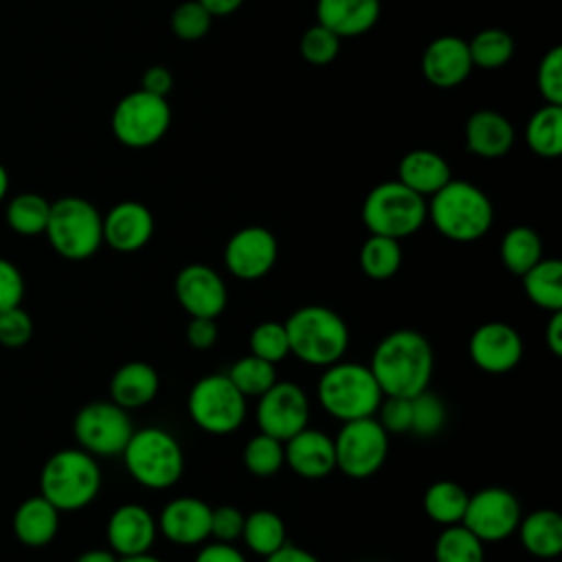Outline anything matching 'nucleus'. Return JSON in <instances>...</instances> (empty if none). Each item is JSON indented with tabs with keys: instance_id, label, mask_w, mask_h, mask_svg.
Returning a JSON list of instances; mask_svg holds the SVG:
<instances>
[{
	"instance_id": "nucleus-40",
	"label": "nucleus",
	"mask_w": 562,
	"mask_h": 562,
	"mask_svg": "<svg viewBox=\"0 0 562 562\" xmlns=\"http://www.w3.org/2000/svg\"><path fill=\"white\" fill-rule=\"evenodd\" d=\"M250 353L268 360L272 364H279L281 360H285L290 356V345H288V334H285V325L279 321H261L252 327L250 338Z\"/></svg>"
},
{
	"instance_id": "nucleus-25",
	"label": "nucleus",
	"mask_w": 562,
	"mask_h": 562,
	"mask_svg": "<svg viewBox=\"0 0 562 562\" xmlns=\"http://www.w3.org/2000/svg\"><path fill=\"white\" fill-rule=\"evenodd\" d=\"M514 145L512 123L494 110H476L465 121V147L481 158H501Z\"/></svg>"
},
{
	"instance_id": "nucleus-15",
	"label": "nucleus",
	"mask_w": 562,
	"mask_h": 562,
	"mask_svg": "<svg viewBox=\"0 0 562 562\" xmlns=\"http://www.w3.org/2000/svg\"><path fill=\"white\" fill-rule=\"evenodd\" d=\"M279 257L277 237L263 226H244L224 246V266L239 281L266 277Z\"/></svg>"
},
{
	"instance_id": "nucleus-41",
	"label": "nucleus",
	"mask_w": 562,
	"mask_h": 562,
	"mask_svg": "<svg viewBox=\"0 0 562 562\" xmlns=\"http://www.w3.org/2000/svg\"><path fill=\"white\" fill-rule=\"evenodd\" d=\"M446 424V404L432 391L411 397V432L417 437H435Z\"/></svg>"
},
{
	"instance_id": "nucleus-33",
	"label": "nucleus",
	"mask_w": 562,
	"mask_h": 562,
	"mask_svg": "<svg viewBox=\"0 0 562 562\" xmlns=\"http://www.w3.org/2000/svg\"><path fill=\"white\" fill-rule=\"evenodd\" d=\"M498 255H501L503 266L512 274L522 277L533 263H538L542 259L540 235L529 226H514L503 235Z\"/></svg>"
},
{
	"instance_id": "nucleus-26",
	"label": "nucleus",
	"mask_w": 562,
	"mask_h": 562,
	"mask_svg": "<svg viewBox=\"0 0 562 562\" xmlns=\"http://www.w3.org/2000/svg\"><path fill=\"white\" fill-rule=\"evenodd\" d=\"M397 180L415 193L430 198L452 180V173L441 154L432 149H413L402 156L397 165Z\"/></svg>"
},
{
	"instance_id": "nucleus-12",
	"label": "nucleus",
	"mask_w": 562,
	"mask_h": 562,
	"mask_svg": "<svg viewBox=\"0 0 562 562\" xmlns=\"http://www.w3.org/2000/svg\"><path fill=\"white\" fill-rule=\"evenodd\" d=\"M72 432L81 450L92 457H121L134 432V424L127 411L112 400L90 402L75 415Z\"/></svg>"
},
{
	"instance_id": "nucleus-49",
	"label": "nucleus",
	"mask_w": 562,
	"mask_h": 562,
	"mask_svg": "<svg viewBox=\"0 0 562 562\" xmlns=\"http://www.w3.org/2000/svg\"><path fill=\"white\" fill-rule=\"evenodd\" d=\"M217 325L215 318H189L187 329H184V338L187 342L198 349V351H206L217 342Z\"/></svg>"
},
{
	"instance_id": "nucleus-17",
	"label": "nucleus",
	"mask_w": 562,
	"mask_h": 562,
	"mask_svg": "<svg viewBox=\"0 0 562 562\" xmlns=\"http://www.w3.org/2000/svg\"><path fill=\"white\" fill-rule=\"evenodd\" d=\"M525 353V345L516 327L503 321H487L479 325L468 340L470 360L485 373L512 371Z\"/></svg>"
},
{
	"instance_id": "nucleus-21",
	"label": "nucleus",
	"mask_w": 562,
	"mask_h": 562,
	"mask_svg": "<svg viewBox=\"0 0 562 562\" xmlns=\"http://www.w3.org/2000/svg\"><path fill=\"white\" fill-rule=\"evenodd\" d=\"M154 235L151 211L136 202L125 200L114 204L103 217V241L119 252H136Z\"/></svg>"
},
{
	"instance_id": "nucleus-4",
	"label": "nucleus",
	"mask_w": 562,
	"mask_h": 562,
	"mask_svg": "<svg viewBox=\"0 0 562 562\" xmlns=\"http://www.w3.org/2000/svg\"><path fill=\"white\" fill-rule=\"evenodd\" d=\"M316 397L329 417L351 422L373 417L384 393L378 386L369 364L338 360L325 367L323 375L318 378Z\"/></svg>"
},
{
	"instance_id": "nucleus-57",
	"label": "nucleus",
	"mask_w": 562,
	"mask_h": 562,
	"mask_svg": "<svg viewBox=\"0 0 562 562\" xmlns=\"http://www.w3.org/2000/svg\"><path fill=\"white\" fill-rule=\"evenodd\" d=\"M7 189H9V176H7V169L0 165V202L7 195Z\"/></svg>"
},
{
	"instance_id": "nucleus-53",
	"label": "nucleus",
	"mask_w": 562,
	"mask_h": 562,
	"mask_svg": "<svg viewBox=\"0 0 562 562\" xmlns=\"http://www.w3.org/2000/svg\"><path fill=\"white\" fill-rule=\"evenodd\" d=\"M544 345L549 347L551 356H555V358L562 356V310L551 312L549 323L544 327Z\"/></svg>"
},
{
	"instance_id": "nucleus-7",
	"label": "nucleus",
	"mask_w": 562,
	"mask_h": 562,
	"mask_svg": "<svg viewBox=\"0 0 562 562\" xmlns=\"http://www.w3.org/2000/svg\"><path fill=\"white\" fill-rule=\"evenodd\" d=\"M44 233L57 255L70 261H83L103 244V215L92 202L66 195L50 202Z\"/></svg>"
},
{
	"instance_id": "nucleus-28",
	"label": "nucleus",
	"mask_w": 562,
	"mask_h": 562,
	"mask_svg": "<svg viewBox=\"0 0 562 562\" xmlns=\"http://www.w3.org/2000/svg\"><path fill=\"white\" fill-rule=\"evenodd\" d=\"M59 529V509L42 494L29 496L20 503L13 516V531L20 542L29 547L48 544Z\"/></svg>"
},
{
	"instance_id": "nucleus-14",
	"label": "nucleus",
	"mask_w": 562,
	"mask_h": 562,
	"mask_svg": "<svg viewBox=\"0 0 562 562\" xmlns=\"http://www.w3.org/2000/svg\"><path fill=\"white\" fill-rule=\"evenodd\" d=\"M255 422L259 432L285 441L307 426L310 400L299 384L290 380H277L266 393L257 397Z\"/></svg>"
},
{
	"instance_id": "nucleus-1",
	"label": "nucleus",
	"mask_w": 562,
	"mask_h": 562,
	"mask_svg": "<svg viewBox=\"0 0 562 562\" xmlns=\"http://www.w3.org/2000/svg\"><path fill=\"white\" fill-rule=\"evenodd\" d=\"M369 369L384 395L413 397L428 389L435 353L417 329H393L375 345Z\"/></svg>"
},
{
	"instance_id": "nucleus-27",
	"label": "nucleus",
	"mask_w": 562,
	"mask_h": 562,
	"mask_svg": "<svg viewBox=\"0 0 562 562\" xmlns=\"http://www.w3.org/2000/svg\"><path fill=\"white\" fill-rule=\"evenodd\" d=\"M518 540L522 549L540 560H553L562 553V516L555 509H533L518 520Z\"/></svg>"
},
{
	"instance_id": "nucleus-3",
	"label": "nucleus",
	"mask_w": 562,
	"mask_h": 562,
	"mask_svg": "<svg viewBox=\"0 0 562 562\" xmlns=\"http://www.w3.org/2000/svg\"><path fill=\"white\" fill-rule=\"evenodd\" d=\"M290 353L310 367H329L345 358L349 327L338 312L327 305L296 307L285 321Z\"/></svg>"
},
{
	"instance_id": "nucleus-20",
	"label": "nucleus",
	"mask_w": 562,
	"mask_h": 562,
	"mask_svg": "<svg viewBox=\"0 0 562 562\" xmlns=\"http://www.w3.org/2000/svg\"><path fill=\"white\" fill-rule=\"evenodd\" d=\"M156 525L165 540L173 544H200L211 531V505L198 496H178L162 507Z\"/></svg>"
},
{
	"instance_id": "nucleus-8",
	"label": "nucleus",
	"mask_w": 562,
	"mask_h": 562,
	"mask_svg": "<svg viewBox=\"0 0 562 562\" xmlns=\"http://www.w3.org/2000/svg\"><path fill=\"white\" fill-rule=\"evenodd\" d=\"M360 217L371 235L404 239L424 226L426 198L400 180L380 182L367 193Z\"/></svg>"
},
{
	"instance_id": "nucleus-45",
	"label": "nucleus",
	"mask_w": 562,
	"mask_h": 562,
	"mask_svg": "<svg viewBox=\"0 0 562 562\" xmlns=\"http://www.w3.org/2000/svg\"><path fill=\"white\" fill-rule=\"evenodd\" d=\"M373 417L389 435L411 432V397L384 395Z\"/></svg>"
},
{
	"instance_id": "nucleus-19",
	"label": "nucleus",
	"mask_w": 562,
	"mask_h": 562,
	"mask_svg": "<svg viewBox=\"0 0 562 562\" xmlns=\"http://www.w3.org/2000/svg\"><path fill=\"white\" fill-rule=\"evenodd\" d=\"M283 463L301 479H325L336 470L334 439L318 428L305 426L283 441Z\"/></svg>"
},
{
	"instance_id": "nucleus-18",
	"label": "nucleus",
	"mask_w": 562,
	"mask_h": 562,
	"mask_svg": "<svg viewBox=\"0 0 562 562\" xmlns=\"http://www.w3.org/2000/svg\"><path fill=\"white\" fill-rule=\"evenodd\" d=\"M158 525L151 512L138 503L119 505L105 525L110 551L119 558L147 553L156 540Z\"/></svg>"
},
{
	"instance_id": "nucleus-38",
	"label": "nucleus",
	"mask_w": 562,
	"mask_h": 562,
	"mask_svg": "<svg viewBox=\"0 0 562 562\" xmlns=\"http://www.w3.org/2000/svg\"><path fill=\"white\" fill-rule=\"evenodd\" d=\"M50 202L40 193H20L7 206V224L20 235H40L46 228Z\"/></svg>"
},
{
	"instance_id": "nucleus-35",
	"label": "nucleus",
	"mask_w": 562,
	"mask_h": 562,
	"mask_svg": "<svg viewBox=\"0 0 562 562\" xmlns=\"http://www.w3.org/2000/svg\"><path fill=\"white\" fill-rule=\"evenodd\" d=\"M483 544L468 527L448 525L435 540V562H485Z\"/></svg>"
},
{
	"instance_id": "nucleus-30",
	"label": "nucleus",
	"mask_w": 562,
	"mask_h": 562,
	"mask_svg": "<svg viewBox=\"0 0 562 562\" xmlns=\"http://www.w3.org/2000/svg\"><path fill=\"white\" fill-rule=\"evenodd\" d=\"M468 492L457 483V481H435L426 487L424 492V512L426 516L441 525H459L463 514H465V505H468Z\"/></svg>"
},
{
	"instance_id": "nucleus-23",
	"label": "nucleus",
	"mask_w": 562,
	"mask_h": 562,
	"mask_svg": "<svg viewBox=\"0 0 562 562\" xmlns=\"http://www.w3.org/2000/svg\"><path fill=\"white\" fill-rule=\"evenodd\" d=\"M318 24L342 37L367 33L380 18V0H316Z\"/></svg>"
},
{
	"instance_id": "nucleus-11",
	"label": "nucleus",
	"mask_w": 562,
	"mask_h": 562,
	"mask_svg": "<svg viewBox=\"0 0 562 562\" xmlns=\"http://www.w3.org/2000/svg\"><path fill=\"white\" fill-rule=\"evenodd\" d=\"M336 470L349 479L373 476L389 457V432L375 417L342 422L334 437Z\"/></svg>"
},
{
	"instance_id": "nucleus-32",
	"label": "nucleus",
	"mask_w": 562,
	"mask_h": 562,
	"mask_svg": "<svg viewBox=\"0 0 562 562\" xmlns=\"http://www.w3.org/2000/svg\"><path fill=\"white\" fill-rule=\"evenodd\" d=\"M358 263L364 277L373 281H386L395 277L402 266L400 239L384 235H369L358 252Z\"/></svg>"
},
{
	"instance_id": "nucleus-47",
	"label": "nucleus",
	"mask_w": 562,
	"mask_h": 562,
	"mask_svg": "<svg viewBox=\"0 0 562 562\" xmlns=\"http://www.w3.org/2000/svg\"><path fill=\"white\" fill-rule=\"evenodd\" d=\"M246 514L235 505L211 507V531L209 538L217 542H235L241 538Z\"/></svg>"
},
{
	"instance_id": "nucleus-24",
	"label": "nucleus",
	"mask_w": 562,
	"mask_h": 562,
	"mask_svg": "<svg viewBox=\"0 0 562 562\" xmlns=\"http://www.w3.org/2000/svg\"><path fill=\"white\" fill-rule=\"evenodd\" d=\"M160 389L158 371L145 360L121 364L110 380V400L125 411L147 406Z\"/></svg>"
},
{
	"instance_id": "nucleus-51",
	"label": "nucleus",
	"mask_w": 562,
	"mask_h": 562,
	"mask_svg": "<svg viewBox=\"0 0 562 562\" xmlns=\"http://www.w3.org/2000/svg\"><path fill=\"white\" fill-rule=\"evenodd\" d=\"M171 86H173V75L165 66H151L140 77V90L151 92L156 97H165L167 99Z\"/></svg>"
},
{
	"instance_id": "nucleus-43",
	"label": "nucleus",
	"mask_w": 562,
	"mask_h": 562,
	"mask_svg": "<svg viewBox=\"0 0 562 562\" xmlns=\"http://www.w3.org/2000/svg\"><path fill=\"white\" fill-rule=\"evenodd\" d=\"M301 55L305 61L314 64V66H325L331 59H336L338 50H340V37L336 33H331L327 26L323 24H314L310 26L303 37H301Z\"/></svg>"
},
{
	"instance_id": "nucleus-6",
	"label": "nucleus",
	"mask_w": 562,
	"mask_h": 562,
	"mask_svg": "<svg viewBox=\"0 0 562 562\" xmlns=\"http://www.w3.org/2000/svg\"><path fill=\"white\" fill-rule=\"evenodd\" d=\"M101 490V468L81 448H64L48 457L40 474V494L59 512L90 505Z\"/></svg>"
},
{
	"instance_id": "nucleus-44",
	"label": "nucleus",
	"mask_w": 562,
	"mask_h": 562,
	"mask_svg": "<svg viewBox=\"0 0 562 562\" xmlns=\"http://www.w3.org/2000/svg\"><path fill=\"white\" fill-rule=\"evenodd\" d=\"M536 83L547 103L562 105V48L560 46H553L540 59Z\"/></svg>"
},
{
	"instance_id": "nucleus-50",
	"label": "nucleus",
	"mask_w": 562,
	"mask_h": 562,
	"mask_svg": "<svg viewBox=\"0 0 562 562\" xmlns=\"http://www.w3.org/2000/svg\"><path fill=\"white\" fill-rule=\"evenodd\" d=\"M193 562H248V560L233 542L213 540L195 553Z\"/></svg>"
},
{
	"instance_id": "nucleus-55",
	"label": "nucleus",
	"mask_w": 562,
	"mask_h": 562,
	"mask_svg": "<svg viewBox=\"0 0 562 562\" xmlns=\"http://www.w3.org/2000/svg\"><path fill=\"white\" fill-rule=\"evenodd\" d=\"M75 562H119V555L110 549H88Z\"/></svg>"
},
{
	"instance_id": "nucleus-42",
	"label": "nucleus",
	"mask_w": 562,
	"mask_h": 562,
	"mask_svg": "<svg viewBox=\"0 0 562 562\" xmlns=\"http://www.w3.org/2000/svg\"><path fill=\"white\" fill-rule=\"evenodd\" d=\"M211 20L213 15L198 0H184L173 9L169 26L178 40L195 42L209 33Z\"/></svg>"
},
{
	"instance_id": "nucleus-36",
	"label": "nucleus",
	"mask_w": 562,
	"mask_h": 562,
	"mask_svg": "<svg viewBox=\"0 0 562 562\" xmlns=\"http://www.w3.org/2000/svg\"><path fill=\"white\" fill-rule=\"evenodd\" d=\"M226 375L244 397H259L277 382V364L248 353L237 358Z\"/></svg>"
},
{
	"instance_id": "nucleus-34",
	"label": "nucleus",
	"mask_w": 562,
	"mask_h": 562,
	"mask_svg": "<svg viewBox=\"0 0 562 562\" xmlns=\"http://www.w3.org/2000/svg\"><path fill=\"white\" fill-rule=\"evenodd\" d=\"M527 145L542 158H555L562 151V108L542 105L536 110L525 130Z\"/></svg>"
},
{
	"instance_id": "nucleus-16",
	"label": "nucleus",
	"mask_w": 562,
	"mask_h": 562,
	"mask_svg": "<svg viewBox=\"0 0 562 562\" xmlns=\"http://www.w3.org/2000/svg\"><path fill=\"white\" fill-rule=\"evenodd\" d=\"M173 294L189 318H217L228 303L224 279L206 263L180 268L173 281Z\"/></svg>"
},
{
	"instance_id": "nucleus-37",
	"label": "nucleus",
	"mask_w": 562,
	"mask_h": 562,
	"mask_svg": "<svg viewBox=\"0 0 562 562\" xmlns=\"http://www.w3.org/2000/svg\"><path fill=\"white\" fill-rule=\"evenodd\" d=\"M472 66L494 70L505 66L514 55V40L503 29H483L468 42Z\"/></svg>"
},
{
	"instance_id": "nucleus-46",
	"label": "nucleus",
	"mask_w": 562,
	"mask_h": 562,
	"mask_svg": "<svg viewBox=\"0 0 562 562\" xmlns=\"http://www.w3.org/2000/svg\"><path fill=\"white\" fill-rule=\"evenodd\" d=\"M33 336V321L26 310L20 305L0 312V345L4 347H24Z\"/></svg>"
},
{
	"instance_id": "nucleus-2",
	"label": "nucleus",
	"mask_w": 562,
	"mask_h": 562,
	"mask_svg": "<svg viewBox=\"0 0 562 562\" xmlns=\"http://www.w3.org/2000/svg\"><path fill=\"white\" fill-rule=\"evenodd\" d=\"M426 220L450 241L481 239L494 222L490 198L468 180H450L426 202Z\"/></svg>"
},
{
	"instance_id": "nucleus-22",
	"label": "nucleus",
	"mask_w": 562,
	"mask_h": 562,
	"mask_svg": "<svg viewBox=\"0 0 562 562\" xmlns=\"http://www.w3.org/2000/svg\"><path fill=\"white\" fill-rule=\"evenodd\" d=\"M468 42L457 35L435 37L422 55V72L437 88H454L472 72Z\"/></svg>"
},
{
	"instance_id": "nucleus-9",
	"label": "nucleus",
	"mask_w": 562,
	"mask_h": 562,
	"mask_svg": "<svg viewBox=\"0 0 562 562\" xmlns=\"http://www.w3.org/2000/svg\"><path fill=\"white\" fill-rule=\"evenodd\" d=\"M187 413L191 422L209 435H231L246 419V397L226 373L202 375L189 391Z\"/></svg>"
},
{
	"instance_id": "nucleus-56",
	"label": "nucleus",
	"mask_w": 562,
	"mask_h": 562,
	"mask_svg": "<svg viewBox=\"0 0 562 562\" xmlns=\"http://www.w3.org/2000/svg\"><path fill=\"white\" fill-rule=\"evenodd\" d=\"M119 562H162V560L147 551V553H136V555H123V558H119Z\"/></svg>"
},
{
	"instance_id": "nucleus-52",
	"label": "nucleus",
	"mask_w": 562,
	"mask_h": 562,
	"mask_svg": "<svg viewBox=\"0 0 562 562\" xmlns=\"http://www.w3.org/2000/svg\"><path fill=\"white\" fill-rule=\"evenodd\" d=\"M263 562H321L312 551L296 547V544H281L277 551H272L270 555L263 558Z\"/></svg>"
},
{
	"instance_id": "nucleus-10",
	"label": "nucleus",
	"mask_w": 562,
	"mask_h": 562,
	"mask_svg": "<svg viewBox=\"0 0 562 562\" xmlns=\"http://www.w3.org/2000/svg\"><path fill=\"white\" fill-rule=\"evenodd\" d=\"M171 108L165 97L145 90L125 94L112 112V132L116 140L132 149L156 145L169 130Z\"/></svg>"
},
{
	"instance_id": "nucleus-29",
	"label": "nucleus",
	"mask_w": 562,
	"mask_h": 562,
	"mask_svg": "<svg viewBox=\"0 0 562 562\" xmlns=\"http://www.w3.org/2000/svg\"><path fill=\"white\" fill-rule=\"evenodd\" d=\"M525 296L544 312L562 310V263L555 257H542L522 277Z\"/></svg>"
},
{
	"instance_id": "nucleus-5",
	"label": "nucleus",
	"mask_w": 562,
	"mask_h": 562,
	"mask_svg": "<svg viewBox=\"0 0 562 562\" xmlns=\"http://www.w3.org/2000/svg\"><path fill=\"white\" fill-rule=\"evenodd\" d=\"M121 457L127 474L147 490H169L184 472V454L178 439L158 426L134 428Z\"/></svg>"
},
{
	"instance_id": "nucleus-39",
	"label": "nucleus",
	"mask_w": 562,
	"mask_h": 562,
	"mask_svg": "<svg viewBox=\"0 0 562 562\" xmlns=\"http://www.w3.org/2000/svg\"><path fill=\"white\" fill-rule=\"evenodd\" d=\"M241 461H244V468L252 476H259V479L272 476L285 465L283 463V441H279L266 432H257L255 437H250L246 441Z\"/></svg>"
},
{
	"instance_id": "nucleus-48",
	"label": "nucleus",
	"mask_w": 562,
	"mask_h": 562,
	"mask_svg": "<svg viewBox=\"0 0 562 562\" xmlns=\"http://www.w3.org/2000/svg\"><path fill=\"white\" fill-rule=\"evenodd\" d=\"M24 296L22 272L9 259L0 257V312L15 307Z\"/></svg>"
},
{
	"instance_id": "nucleus-54",
	"label": "nucleus",
	"mask_w": 562,
	"mask_h": 562,
	"mask_svg": "<svg viewBox=\"0 0 562 562\" xmlns=\"http://www.w3.org/2000/svg\"><path fill=\"white\" fill-rule=\"evenodd\" d=\"M213 18L215 15H231L241 7L244 0H198Z\"/></svg>"
},
{
	"instance_id": "nucleus-31",
	"label": "nucleus",
	"mask_w": 562,
	"mask_h": 562,
	"mask_svg": "<svg viewBox=\"0 0 562 562\" xmlns=\"http://www.w3.org/2000/svg\"><path fill=\"white\" fill-rule=\"evenodd\" d=\"M241 540L255 555L266 558L288 542L285 522L272 509H255L244 518Z\"/></svg>"
},
{
	"instance_id": "nucleus-13",
	"label": "nucleus",
	"mask_w": 562,
	"mask_h": 562,
	"mask_svg": "<svg viewBox=\"0 0 562 562\" xmlns=\"http://www.w3.org/2000/svg\"><path fill=\"white\" fill-rule=\"evenodd\" d=\"M520 516L518 498L509 490L492 485L468 496L461 525L481 542H503L516 531Z\"/></svg>"
}]
</instances>
